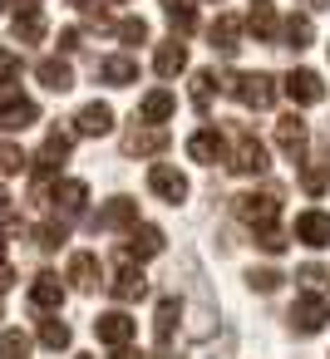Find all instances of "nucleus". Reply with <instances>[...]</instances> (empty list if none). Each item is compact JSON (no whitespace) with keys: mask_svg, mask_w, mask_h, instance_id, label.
Wrapping results in <instances>:
<instances>
[{"mask_svg":"<svg viewBox=\"0 0 330 359\" xmlns=\"http://www.w3.org/2000/svg\"><path fill=\"white\" fill-rule=\"evenodd\" d=\"M296 280H305V285H325L330 276H325V266H315V261H305V266L296 271Z\"/></svg>","mask_w":330,"mask_h":359,"instance_id":"obj_40","label":"nucleus"},{"mask_svg":"<svg viewBox=\"0 0 330 359\" xmlns=\"http://www.w3.org/2000/svg\"><path fill=\"white\" fill-rule=\"evenodd\" d=\"M246 25H251V30H256V40H266V45L281 35V30H276V11L266 6V0H251V15H246Z\"/></svg>","mask_w":330,"mask_h":359,"instance_id":"obj_29","label":"nucleus"},{"mask_svg":"<svg viewBox=\"0 0 330 359\" xmlns=\"http://www.w3.org/2000/svg\"><path fill=\"white\" fill-rule=\"evenodd\" d=\"M227 168L242 172V177H261V172L271 168V153H266V143H261L251 128H237V143H232V153H227Z\"/></svg>","mask_w":330,"mask_h":359,"instance_id":"obj_2","label":"nucleus"},{"mask_svg":"<svg viewBox=\"0 0 330 359\" xmlns=\"http://www.w3.org/2000/svg\"><path fill=\"white\" fill-rule=\"evenodd\" d=\"M291 330L296 334H320L325 330V320H330V305H325V295H315V290H301L296 300H291Z\"/></svg>","mask_w":330,"mask_h":359,"instance_id":"obj_4","label":"nucleus"},{"mask_svg":"<svg viewBox=\"0 0 330 359\" xmlns=\"http://www.w3.org/2000/svg\"><path fill=\"white\" fill-rule=\"evenodd\" d=\"M187 158H192V163H217V158H227V138H222L217 128H197V133L187 138Z\"/></svg>","mask_w":330,"mask_h":359,"instance_id":"obj_22","label":"nucleus"},{"mask_svg":"<svg viewBox=\"0 0 330 359\" xmlns=\"http://www.w3.org/2000/svg\"><path fill=\"white\" fill-rule=\"evenodd\" d=\"M40 344H45V349H70V344H74V330H70L60 315H50V320H40Z\"/></svg>","mask_w":330,"mask_h":359,"instance_id":"obj_31","label":"nucleus"},{"mask_svg":"<svg viewBox=\"0 0 330 359\" xmlns=\"http://www.w3.org/2000/svg\"><path fill=\"white\" fill-rule=\"evenodd\" d=\"M153 69H158L163 79H178V74L187 69V45H183V40H168V45H158V55H153Z\"/></svg>","mask_w":330,"mask_h":359,"instance_id":"obj_26","label":"nucleus"},{"mask_svg":"<svg viewBox=\"0 0 330 359\" xmlns=\"http://www.w3.org/2000/svg\"><path fill=\"white\" fill-rule=\"evenodd\" d=\"M109 295H114V300H124V305L143 300V295H148V276H143V266L124 261V266L114 271V280H109Z\"/></svg>","mask_w":330,"mask_h":359,"instance_id":"obj_11","label":"nucleus"},{"mask_svg":"<svg viewBox=\"0 0 330 359\" xmlns=\"http://www.w3.org/2000/svg\"><path fill=\"white\" fill-rule=\"evenodd\" d=\"M114 359H138V354L133 349H114Z\"/></svg>","mask_w":330,"mask_h":359,"instance_id":"obj_43","label":"nucleus"},{"mask_svg":"<svg viewBox=\"0 0 330 359\" xmlns=\"http://www.w3.org/2000/svg\"><path fill=\"white\" fill-rule=\"evenodd\" d=\"M94 79L99 84H114V89H128V84H138V60L133 55H104L94 65Z\"/></svg>","mask_w":330,"mask_h":359,"instance_id":"obj_10","label":"nucleus"},{"mask_svg":"<svg viewBox=\"0 0 330 359\" xmlns=\"http://www.w3.org/2000/svg\"><path fill=\"white\" fill-rule=\"evenodd\" d=\"M6 6H11V0H0V15H6Z\"/></svg>","mask_w":330,"mask_h":359,"instance_id":"obj_47","label":"nucleus"},{"mask_svg":"<svg viewBox=\"0 0 330 359\" xmlns=\"http://www.w3.org/2000/svg\"><path fill=\"white\" fill-rule=\"evenodd\" d=\"M65 241H70V222H60V217H55V222L35 226V246H40V251H60Z\"/></svg>","mask_w":330,"mask_h":359,"instance_id":"obj_32","label":"nucleus"},{"mask_svg":"<svg viewBox=\"0 0 330 359\" xmlns=\"http://www.w3.org/2000/svg\"><path fill=\"white\" fill-rule=\"evenodd\" d=\"M173 109H178V99H173V89H153V94H143L138 99V114H133V123H163V118H173Z\"/></svg>","mask_w":330,"mask_h":359,"instance_id":"obj_18","label":"nucleus"},{"mask_svg":"<svg viewBox=\"0 0 330 359\" xmlns=\"http://www.w3.org/2000/svg\"><path fill=\"white\" fill-rule=\"evenodd\" d=\"M25 163H30V158H25L15 143H0V172H6V177H11V172H20Z\"/></svg>","mask_w":330,"mask_h":359,"instance_id":"obj_39","label":"nucleus"},{"mask_svg":"<svg viewBox=\"0 0 330 359\" xmlns=\"http://www.w3.org/2000/svg\"><path fill=\"white\" fill-rule=\"evenodd\" d=\"M178 320H183V305H178V295H163V300H158V315H153L158 349H168V344H173V330H178Z\"/></svg>","mask_w":330,"mask_h":359,"instance_id":"obj_27","label":"nucleus"},{"mask_svg":"<svg viewBox=\"0 0 330 359\" xmlns=\"http://www.w3.org/2000/svg\"><path fill=\"white\" fill-rule=\"evenodd\" d=\"M74 359H94V354H74Z\"/></svg>","mask_w":330,"mask_h":359,"instance_id":"obj_48","label":"nucleus"},{"mask_svg":"<svg viewBox=\"0 0 330 359\" xmlns=\"http://www.w3.org/2000/svg\"><path fill=\"white\" fill-rule=\"evenodd\" d=\"M94 231H133L138 226V202L133 197H109V207H99L89 217Z\"/></svg>","mask_w":330,"mask_h":359,"instance_id":"obj_6","label":"nucleus"},{"mask_svg":"<svg viewBox=\"0 0 330 359\" xmlns=\"http://www.w3.org/2000/svg\"><path fill=\"white\" fill-rule=\"evenodd\" d=\"M251 236H256V246H261L266 256H281V251H286V231H281V226H256Z\"/></svg>","mask_w":330,"mask_h":359,"instance_id":"obj_35","label":"nucleus"},{"mask_svg":"<svg viewBox=\"0 0 330 359\" xmlns=\"http://www.w3.org/2000/svg\"><path fill=\"white\" fill-rule=\"evenodd\" d=\"M50 202H55V217H60V222H74V217L84 212V202H89V187L74 182V177H65V182H55Z\"/></svg>","mask_w":330,"mask_h":359,"instance_id":"obj_14","label":"nucleus"},{"mask_svg":"<svg viewBox=\"0 0 330 359\" xmlns=\"http://www.w3.org/2000/svg\"><path fill=\"white\" fill-rule=\"evenodd\" d=\"M325 182H330V168H325V163H310V168L301 172V187H305L310 197H320V192H325Z\"/></svg>","mask_w":330,"mask_h":359,"instance_id":"obj_37","label":"nucleus"},{"mask_svg":"<svg viewBox=\"0 0 330 359\" xmlns=\"http://www.w3.org/2000/svg\"><path fill=\"white\" fill-rule=\"evenodd\" d=\"M207 40H212V50H222V55H237V50H242V20H237V15H217V20L207 25Z\"/></svg>","mask_w":330,"mask_h":359,"instance_id":"obj_23","label":"nucleus"},{"mask_svg":"<svg viewBox=\"0 0 330 359\" xmlns=\"http://www.w3.org/2000/svg\"><path fill=\"white\" fill-rule=\"evenodd\" d=\"M70 6H79V11H89V6H94V0H70Z\"/></svg>","mask_w":330,"mask_h":359,"instance_id":"obj_46","label":"nucleus"},{"mask_svg":"<svg viewBox=\"0 0 330 359\" xmlns=\"http://www.w3.org/2000/svg\"><path fill=\"white\" fill-rule=\"evenodd\" d=\"M35 79H40L50 94H70V89H74V69H70V60H60V55L40 60V65H35Z\"/></svg>","mask_w":330,"mask_h":359,"instance_id":"obj_17","label":"nucleus"},{"mask_svg":"<svg viewBox=\"0 0 330 359\" xmlns=\"http://www.w3.org/2000/svg\"><path fill=\"white\" fill-rule=\"evenodd\" d=\"M301 6H310V11H325V0H301Z\"/></svg>","mask_w":330,"mask_h":359,"instance_id":"obj_45","label":"nucleus"},{"mask_svg":"<svg viewBox=\"0 0 330 359\" xmlns=\"http://www.w3.org/2000/svg\"><path fill=\"white\" fill-rule=\"evenodd\" d=\"M94 334H99V344H109V349H128V339L138 334V320H128L124 310H104V315L94 320Z\"/></svg>","mask_w":330,"mask_h":359,"instance_id":"obj_9","label":"nucleus"},{"mask_svg":"<svg viewBox=\"0 0 330 359\" xmlns=\"http://www.w3.org/2000/svg\"><path fill=\"white\" fill-rule=\"evenodd\" d=\"M65 280H70L74 290H94V285L104 280V276H99V256H94V251H74V256H70V276H65Z\"/></svg>","mask_w":330,"mask_h":359,"instance_id":"obj_25","label":"nucleus"},{"mask_svg":"<svg viewBox=\"0 0 330 359\" xmlns=\"http://www.w3.org/2000/svg\"><path fill=\"white\" fill-rule=\"evenodd\" d=\"M276 143H281L286 158H301V153H305V118H301V114L276 118Z\"/></svg>","mask_w":330,"mask_h":359,"instance_id":"obj_24","label":"nucleus"},{"mask_svg":"<svg viewBox=\"0 0 330 359\" xmlns=\"http://www.w3.org/2000/svg\"><path fill=\"white\" fill-rule=\"evenodd\" d=\"M163 246H168V241H163L158 226H133L128 241H124V261H153Z\"/></svg>","mask_w":330,"mask_h":359,"instance_id":"obj_16","label":"nucleus"},{"mask_svg":"<svg viewBox=\"0 0 330 359\" xmlns=\"http://www.w3.org/2000/svg\"><path fill=\"white\" fill-rule=\"evenodd\" d=\"M70 148H74V138L65 133V128H50V138H45V148L35 153V177L45 182V177H55L60 168H65V158H70Z\"/></svg>","mask_w":330,"mask_h":359,"instance_id":"obj_7","label":"nucleus"},{"mask_svg":"<svg viewBox=\"0 0 330 359\" xmlns=\"http://www.w3.org/2000/svg\"><path fill=\"white\" fill-rule=\"evenodd\" d=\"M232 212L256 231V226H276V217H281V192L276 187H266V192H242V197H232Z\"/></svg>","mask_w":330,"mask_h":359,"instance_id":"obj_3","label":"nucleus"},{"mask_svg":"<svg viewBox=\"0 0 330 359\" xmlns=\"http://www.w3.org/2000/svg\"><path fill=\"white\" fill-rule=\"evenodd\" d=\"M163 6H168V11H183V6H187V0H163Z\"/></svg>","mask_w":330,"mask_h":359,"instance_id":"obj_44","label":"nucleus"},{"mask_svg":"<svg viewBox=\"0 0 330 359\" xmlns=\"http://www.w3.org/2000/svg\"><path fill=\"white\" fill-rule=\"evenodd\" d=\"M222 89H227L237 104H246V109H271V99H276V79H271V74H261V69L227 74V79H222Z\"/></svg>","mask_w":330,"mask_h":359,"instance_id":"obj_1","label":"nucleus"},{"mask_svg":"<svg viewBox=\"0 0 330 359\" xmlns=\"http://www.w3.org/2000/svg\"><path fill=\"white\" fill-rule=\"evenodd\" d=\"M15 79H20V55L0 45V89H11Z\"/></svg>","mask_w":330,"mask_h":359,"instance_id":"obj_38","label":"nucleus"},{"mask_svg":"<svg viewBox=\"0 0 330 359\" xmlns=\"http://www.w3.org/2000/svg\"><path fill=\"white\" fill-rule=\"evenodd\" d=\"M30 305H35V310H45V315H55V310L65 305V285H60V276L40 271V276L30 280Z\"/></svg>","mask_w":330,"mask_h":359,"instance_id":"obj_20","label":"nucleus"},{"mask_svg":"<svg viewBox=\"0 0 330 359\" xmlns=\"http://www.w3.org/2000/svg\"><path fill=\"white\" fill-rule=\"evenodd\" d=\"M0 217H11V192L0 187Z\"/></svg>","mask_w":330,"mask_h":359,"instance_id":"obj_42","label":"nucleus"},{"mask_svg":"<svg viewBox=\"0 0 330 359\" xmlns=\"http://www.w3.org/2000/svg\"><path fill=\"white\" fill-rule=\"evenodd\" d=\"M212 89H222L217 69H197V74H192V109H197V114H212Z\"/></svg>","mask_w":330,"mask_h":359,"instance_id":"obj_28","label":"nucleus"},{"mask_svg":"<svg viewBox=\"0 0 330 359\" xmlns=\"http://www.w3.org/2000/svg\"><path fill=\"white\" fill-rule=\"evenodd\" d=\"M281 89H286L291 104H320V99H325V84H320L315 69H291V74L281 79Z\"/></svg>","mask_w":330,"mask_h":359,"instance_id":"obj_12","label":"nucleus"},{"mask_svg":"<svg viewBox=\"0 0 330 359\" xmlns=\"http://www.w3.org/2000/svg\"><path fill=\"white\" fill-rule=\"evenodd\" d=\"M281 40H286V50H305V45L315 40V25H310V15H291V20L281 25Z\"/></svg>","mask_w":330,"mask_h":359,"instance_id":"obj_30","label":"nucleus"},{"mask_svg":"<svg viewBox=\"0 0 330 359\" xmlns=\"http://www.w3.org/2000/svg\"><path fill=\"white\" fill-rule=\"evenodd\" d=\"M291 236L301 241V246H330V212H301L296 217V226H291Z\"/></svg>","mask_w":330,"mask_h":359,"instance_id":"obj_15","label":"nucleus"},{"mask_svg":"<svg viewBox=\"0 0 330 359\" xmlns=\"http://www.w3.org/2000/svg\"><path fill=\"white\" fill-rule=\"evenodd\" d=\"M11 30H15V40H20V45H40V40H45V15H40L35 0H25V6L15 11Z\"/></svg>","mask_w":330,"mask_h":359,"instance_id":"obj_21","label":"nucleus"},{"mask_svg":"<svg viewBox=\"0 0 330 359\" xmlns=\"http://www.w3.org/2000/svg\"><path fill=\"white\" fill-rule=\"evenodd\" d=\"M79 45H84V35H79V30H74V25H70V30H65V35H60V50H65V55H74V50H79Z\"/></svg>","mask_w":330,"mask_h":359,"instance_id":"obj_41","label":"nucleus"},{"mask_svg":"<svg viewBox=\"0 0 330 359\" xmlns=\"http://www.w3.org/2000/svg\"><path fill=\"white\" fill-rule=\"evenodd\" d=\"M109 128H114V109H109V104H99V99H94V104H84V109L74 114V133H84V138H104Z\"/></svg>","mask_w":330,"mask_h":359,"instance_id":"obj_19","label":"nucleus"},{"mask_svg":"<svg viewBox=\"0 0 330 359\" xmlns=\"http://www.w3.org/2000/svg\"><path fill=\"white\" fill-rule=\"evenodd\" d=\"M207 6H217V0H207Z\"/></svg>","mask_w":330,"mask_h":359,"instance_id":"obj_49","label":"nucleus"},{"mask_svg":"<svg viewBox=\"0 0 330 359\" xmlns=\"http://www.w3.org/2000/svg\"><path fill=\"white\" fill-rule=\"evenodd\" d=\"M148 192L178 207V202H187V177H183L173 163H153V168H148Z\"/></svg>","mask_w":330,"mask_h":359,"instance_id":"obj_8","label":"nucleus"},{"mask_svg":"<svg viewBox=\"0 0 330 359\" xmlns=\"http://www.w3.org/2000/svg\"><path fill=\"white\" fill-rule=\"evenodd\" d=\"M114 35H119L124 45H148V25H143V20H133V15H128V20H119V25H114Z\"/></svg>","mask_w":330,"mask_h":359,"instance_id":"obj_36","label":"nucleus"},{"mask_svg":"<svg viewBox=\"0 0 330 359\" xmlns=\"http://www.w3.org/2000/svg\"><path fill=\"white\" fill-rule=\"evenodd\" d=\"M0 359H30V334L25 330H6L0 334Z\"/></svg>","mask_w":330,"mask_h":359,"instance_id":"obj_34","label":"nucleus"},{"mask_svg":"<svg viewBox=\"0 0 330 359\" xmlns=\"http://www.w3.org/2000/svg\"><path fill=\"white\" fill-rule=\"evenodd\" d=\"M40 118V104L20 89H0V128L6 133H25L30 123Z\"/></svg>","mask_w":330,"mask_h":359,"instance_id":"obj_5","label":"nucleus"},{"mask_svg":"<svg viewBox=\"0 0 330 359\" xmlns=\"http://www.w3.org/2000/svg\"><path fill=\"white\" fill-rule=\"evenodd\" d=\"M281 280H286V276H281L276 266H251V271H246V285H251V290H261V295L281 290Z\"/></svg>","mask_w":330,"mask_h":359,"instance_id":"obj_33","label":"nucleus"},{"mask_svg":"<svg viewBox=\"0 0 330 359\" xmlns=\"http://www.w3.org/2000/svg\"><path fill=\"white\" fill-rule=\"evenodd\" d=\"M325 55H330V45H325Z\"/></svg>","mask_w":330,"mask_h":359,"instance_id":"obj_50","label":"nucleus"},{"mask_svg":"<svg viewBox=\"0 0 330 359\" xmlns=\"http://www.w3.org/2000/svg\"><path fill=\"white\" fill-rule=\"evenodd\" d=\"M163 148H168V133L153 128V123H138V128L124 133V153H128V158H158Z\"/></svg>","mask_w":330,"mask_h":359,"instance_id":"obj_13","label":"nucleus"}]
</instances>
